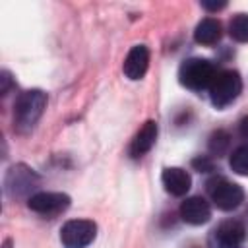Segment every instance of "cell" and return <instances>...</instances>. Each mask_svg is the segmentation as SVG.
I'll use <instances>...</instances> for the list:
<instances>
[{
	"label": "cell",
	"instance_id": "ac0fdd59",
	"mask_svg": "<svg viewBox=\"0 0 248 248\" xmlns=\"http://www.w3.org/2000/svg\"><path fill=\"white\" fill-rule=\"evenodd\" d=\"M10 87H12V76L4 70V72H2V78H0V93H2V95H8Z\"/></svg>",
	"mask_w": 248,
	"mask_h": 248
},
{
	"label": "cell",
	"instance_id": "52a82bcc",
	"mask_svg": "<svg viewBox=\"0 0 248 248\" xmlns=\"http://www.w3.org/2000/svg\"><path fill=\"white\" fill-rule=\"evenodd\" d=\"M246 238V227L236 219L221 221L209 236L211 248H240Z\"/></svg>",
	"mask_w": 248,
	"mask_h": 248
},
{
	"label": "cell",
	"instance_id": "5b68a950",
	"mask_svg": "<svg viewBox=\"0 0 248 248\" xmlns=\"http://www.w3.org/2000/svg\"><path fill=\"white\" fill-rule=\"evenodd\" d=\"M207 194H209V200L223 211H232L244 202L242 186L223 176H215L207 182Z\"/></svg>",
	"mask_w": 248,
	"mask_h": 248
},
{
	"label": "cell",
	"instance_id": "8992f818",
	"mask_svg": "<svg viewBox=\"0 0 248 248\" xmlns=\"http://www.w3.org/2000/svg\"><path fill=\"white\" fill-rule=\"evenodd\" d=\"M97 236V225L91 219H70L60 229V242L64 248H85Z\"/></svg>",
	"mask_w": 248,
	"mask_h": 248
},
{
	"label": "cell",
	"instance_id": "2e32d148",
	"mask_svg": "<svg viewBox=\"0 0 248 248\" xmlns=\"http://www.w3.org/2000/svg\"><path fill=\"white\" fill-rule=\"evenodd\" d=\"M231 145V136L227 130H215L211 136H209V141H207V147L213 155H223Z\"/></svg>",
	"mask_w": 248,
	"mask_h": 248
},
{
	"label": "cell",
	"instance_id": "7a4b0ae2",
	"mask_svg": "<svg viewBox=\"0 0 248 248\" xmlns=\"http://www.w3.org/2000/svg\"><path fill=\"white\" fill-rule=\"evenodd\" d=\"M217 74V68L207 58H188L178 68V81L190 91H203L209 89L213 78Z\"/></svg>",
	"mask_w": 248,
	"mask_h": 248
},
{
	"label": "cell",
	"instance_id": "d6986e66",
	"mask_svg": "<svg viewBox=\"0 0 248 248\" xmlns=\"http://www.w3.org/2000/svg\"><path fill=\"white\" fill-rule=\"evenodd\" d=\"M202 6L205 10H209V12H219V10H223L227 6V2H202Z\"/></svg>",
	"mask_w": 248,
	"mask_h": 248
},
{
	"label": "cell",
	"instance_id": "9c48e42d",
	"mask_svg": "<svg viewBox=\"0 0 248 248\" xmlns=\"http://www.w3.org/2000/svg\"><path fill=\"white\" fill-rule=\"evenodd\" d=\"M178 213H180L182 221H186L190 225H203L211 219V205L205 198L192 196V198H186L180 203Z\"/></svg>",
	"mask_w": 248,
	"mask_h": 248
},
{
	"label": "cell",
	"instance_id": "ba28073f",
	"mask_svg": "<svg viewBox=\"0 0 248 248\" xmlns=\"http://www.w3.org/2000/svg\"><path fill=\"white\" fill-rule=\"evenodd\" d=\"M27 207L39 215H58L70 207V196L62 192H35L27 200Z\"/></svg>",
	"mask_w": 248,
	"mask_h": 248
},
{
	"label": "cell",
	"instance_id": "5bb4252c",
	"mask_svg": "<svg viewBox=\"0 0 248 248\" xmlns=\"http://www.w3.org/2000/svg\"><path fill=\"white\" fill-rule=\"evenodd\" d=\"M229 35L236 43H248V14H236L231 17Z\"/></svg>",
	"mask_w": 248,
	"mask_h": 248
},
{
	"label": "cell",
	"instance_id": "3957f363",
	"mask_svg": "<svg viewBox=\"0 0 248 248\" xmlns=\"http://www.w3.org/2000/svg\"><path fill=\"white\" fill-rule=\"evenodd\" d=\"M207 91H209V99H211L213 107L225 108L227 105L236 101V97L240 95L242 78L236 70H221V72L215 74Z\"/></svg>",
	"mask_w": 248,
	"mask_h": 248
},
{
	"label": "cell",
	"instance_id": "44dd1931",
	"mask_svg": "<svg viewBox=\"0 0 248 248\" xmlns=\"http://www.w3.org/2000/svg\"><path fill=\"white\" fill-rule=\"evenodd\" d=\"M2 248H12V240H10V238H6V240H4V244H2Z\"/></svg>",
	"mask_w": 248,
	"mask_h": 248
},
{
	"label": "cell",
	"instance_id": "e0dca14e",
	"mask_svg": "<svg viewBox=\"0 0 248 248\" xmlns=\"http://www.w3.org/2000/svg\"><path fill=\"white\" fill-rule=\"evenodd\" d=\"M192 167L200 172H211L215 165H213V159L209 155H200V157L192 159Z\"/></svg>",
	"mask_w": 248,
	"mask_h": 248
},
{
	"label": "cell",
	"instance_id": "4fadbf2b",
	"mask_svg": "<svg viewBox=\"0 0 248 248\" xmlns=\"http://www.w3.org/2000/svg\"><path fill=\"white\" fill-rule=\"evenodd\" d=\"M223 37V25L217 17H203L196 29H194V39L198 45H203V46H213L221 41Z\"/></svg>",
	"mask_w": 248,
	"mask_h": 248
},
{
	"label": "cell",
	"instance_id": "ffe728a7",
	"mask_svg": "<svg viewBox=\"0 0 248 248\" xmlns=\"http://www.w3.org/2000/svg\"><path fill=\"white\" fill-rule=\"evenodd\" d=\"M238 132H240V136L244 140H248V114L238 120Z\"/></svg>",
	"mask_w": 248,
	"mask_h": 248
},
{
	"label": "cell",
	"instance_id": "7c38bea8",
	"mask_svg": "<svg viewBox=\"0 0 248 248\" xmlns=\"http://www.w3.org/2000/svg\"><path fill=\"white\" fill-rule=\"evenodd\" d=\"M161 182L170 196H184L192 186L190 174L180 167H167L161 174Z\"/></svg>",
	"mask_w": 248,
	"mask_h": 248
},
{
	"label": "cell",
	"instance_id": "9a60e30c",
	"mask_svg": "<svg viewBox=\"0 0 248 248\" xmlns=\"http://www.w3.org/2000/svg\"><path fill=\"white\" fill-rule=\"evenodd\" d=\"M229 165H231V169H232L236 174L248 176V143L238 145V147L231 153Z\"/></svg>",
	"mask_w": 248,
	"mask_h": 248
},
{
	"label": "cell",
	"instance_id": "277c9868",
	"mask_svg": "<svg viewBox=\"0 0 248 248\" xmlns=\"http://www.w3.org/2000/svg\"><path fill=\"white\" fill-rule=\"evenodd\" d=\"M41 182V176L29 169L27 165L23 163H17V165H12L4 176V190L10 198H31L33 196V190L39 186Z\"/></svg>",
	"mask_w": 248,
	"mask_h": 248
},
{
	"label": "cell",
	"instance_id": "6da1fadb",
	"mask_svg": "<svg viewBox=\"0 0 248 248\" xmlns=\"http://www.w3.org/2000/svg\"><path fill=\"white\" fill-rule=\"evenodd\" d=\"M46 107V93L41 89L21 91L14 103V128L21 134L29 132L43 116Z\"/></svg>",
	"mask_w": 248,
	"mask_h": 248
},
{
	"label": "cell",
	"instance_id": "30bf717a",
	"mask_svg": "<svg viewBox=\"0 0 248 248\" xmlns=\"http://www.w3.org/2000/svg\"><path fill=\"white\" fill-rule=\"evenodd\" d=\"M149 68V48L145 45H134L124 58V76L128 79H141Z\"/></svg>",
	"mask_w": 248,
	"mask_h": 248
},
{
	"label": "cell",
	"instance_id": "8fae6325",
	"mask_svg": "<svg viewBox=\"0 0 248 248\" xmlns=\"http://www.w3.org/2000/svg\"><path fill=\"white\" fill-rule=\"evenodd\" d=\"M157 134H159L157 122H155V120H147V122L136 132V136H134V140H132V143H130V149H128L130 157H132V159L143 157V155L155 145Z\"/></svg>",
	"mask_w": 248,
	"mask_h": 248
}]
</instances>
